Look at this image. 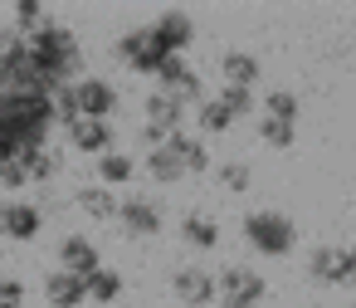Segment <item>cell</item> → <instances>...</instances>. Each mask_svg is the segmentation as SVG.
Returning <instances> with one entry per match:
<instances>
[{
  "label": "cell",
  "instance_id": "4fadbf2b",
  "mask_svg": "<svg viewBox=\"0 0 356 308\" xmlns=\"http://www.w3.org/2000/svg\"><path fill=\"white\" fill-rule=\"evenodd\" d=\"M176 235H181V245L186 249H195V254H210V249H220V220L210 215V210H186L181 220H176Z\"/></svg>",
  "mask_w": 356,
  "mask_h": 308
},
{
  "label": "cell",
  "instance_id": "44dd1931",
  "mask_svg": "<svg viewBox=\"0 0 356 308\" xmlns=\"http://www.w3.org/2000/svg\"><path fill=\"white\" fill-rule=\"evenodd\" d=\"M74 206L93 220V225H113V215H118V191H108V186H79L74 191Z\"/></svg>",
  "mask_w": 356,
  "mask_h": 308
},
{
  "label": "cell",
  "instance_id": "f546056e",
  "mask_svg": "<svg viewBox=\"0 0 356 308\" xmlns=\"http://www.w3.org/2000/svg\"><path fill=\"white\" fill-rule=\"evenodd\" d=\"M25 303H30V288H25V279L0 269V308H25Z\"/></svg>",
  "mask_w": 356,
  "mask_h": 308
},
{
  "label": "cell",
  "instance_id": "30bf717a",
  "mask_svg": "<svg viewBox=\"0 0 356 308\" xmlns=\"http://www.w3.org/2000/svg\"><path fill=\"white\" fill-rule=\"evenodd\" d=\"M171 293H176V303H186V308H215V303H220L215 274H210L205 264H176V269H171Z\"/></svg>",
  "mask_w": 356,
  "mask_h": 308
},
{
  "label": "cell",
  "instance_id": "1f68e13d",
  "mask_svg": "<svg viewBox=\"0 0 356 308\" xmlns=\"http://www.w3.org/2000/svg\"><path fill=\"white\" fill-rule=\"evenodd\" d=\"M351 308H356V303H351Z\"/></svg>",
  "mask_w": 356,
  "mask_h": 308
},
{
  "label": "cell",
  "instance_id": "603a6c76",
  "mask_svg": "<svg viewBox=\"0 0 356 308\" xmlns=\"http://www.w3.org/2000/svg\"><path fill=\"white\" fill-rule=\"evenodd\" d=\"M49 20H54V10L44 6V0H15V6H10V35H20V40H30Z\"/></svg>",
  "mask_w": 356,
  "mask_h": 308
},
{
  "label": "cell",
  "instance_id": "9c48e42d",
  "mask_svg": "<svg viewBox=\"0 0 356 308\" xmlns=\"http://www.w3.org/2000/svg\"><path fill=\"white\" fill-rule=\"evenodd\" d=\"M147 35H152V45L171 59V54H181L186 59V49L195 45V20L186 15V10H156L152 20H147Z\"/></svg>",
  "mask_w": 356,
  "mask_h": 308
},
{
  "label": "cell",
  "instance_id": "5bb4252c",
  "mask_svg": "<svg viewBox=\"0 0 356 308\" xmlns=\"http://www.w3.org/2000/svg\"><path fill=\"white\" fill-rule=\"evenodd\" d=\"M166 152L181 162V171L186 176H205L210 167H215V157H210V147H205V137H195L191 128H181V132H171L166 137Z\"/></svg>",
  "mask_w": 356,
  "mask_h": 308
},
{
  "label": "cell",
  "instance_id": "3957f363",
  "mask_svg": "<svg viewBox=\"0 0 356 308\" xmlns=\"http://www.w3.org/2000/svg\"><path fill=\"white\" fill-rule=\"evenodd\" d=\"M113 225L127 235V240H156L166 230V206L152 196V191H132V196H118V215Z\"/></svg>",
  "mask_w": 356,
  "mask_h": 308
},
{
  "label": "cell",
  "instance_id": "4dcf8cb0",
  "mask_svg": "<svg viewBox=\"0 0 356 308\" xmlns=\"http://www.w3.org/2000/svg\"><path fill=\"white\" fill-rule=\"evenodd\" d=\"M215 308H234V303H215Z\"/></svg>",
  "mask_w": 356,
  "mask_h": 308
},
{
  "label": "cell",
  "instance_id": "d4e9b609",
  "mask_svg": "<svg viewBox=\"0 0 356 308\" xmlns=\"http://www.w3.org/2000/svg\"><path fill=\"white\" fill-rule=\"evenodd\" d=\"M191 123H195V137H225V132L234 128V118H229L215 98H205V103L191 113Z\"/></svg>",
  "mask_w": 356,
  "mask_h": 308
},
{
  "label": "cell",
  "instance_id": "52a82bcc",
  "mask_svg": "<svg viewBox=\"0 0 356 308\" xmlns=\"http://www.w3.org/2000/svg\"><path fill=\"white\" fill-rule=\"evenodd\" d=\"M113 59L127 69V74H142V79H152L156 69H161V49L152 45V35H147V25H132V30H122L118 40H113Z\"/></svg>",
  "mask_w": 356,
  "mask_h": 308
},
{
  "label": "cell",
  "instance_id": "83f0119b",
  "mask_svg": "<svg viewBox=\"0 0 356 308\" xmlns=\"http://www.w3.org/2000/svg\"><path fill=\"white\" fill-rule=\"evenodd\" d=\"M259 142H264V147H273V152H288V147H298V123L259 118Z\"/></svg>",
  "mask_w": 356,
  "mask_h": 308
},
{
  "label": "cell",
  "instance_id": "e0dca14e",
  "mask_svg": "<svg viewBox=\"0 0 356 308\" xmlns=\"http://www.w3.org/2000/svg\"><path fill=\"white\" fill-rule=\"evenodd\" d=\"M220 79H225L229 88H254V84L264 79V64H259V54H249V49H225V54H220Z\"/></svg>",
  "mask_w": 356,
  "mask_h": 308
},
{
  "label": "cell",
  "instance_id": "4316f807",
  "mask_svg": "<svg viewBox=\"0 0 356 308\" xmlns=\"http://www.w3.org/2000/svg\"><path fill=\"white\" fill-rule=\"evenodd\" d=\"M215 103L239 123V118H254L259 113V93L254 88H229V84H220V93H215Z\"/></svg>",
  "mask_w": 356,
  "mask_h": 308
},
{
  "label": "cell",
  "instance_id": "ba28073f",
  "mask_svg": "<svg viewBox=\"0 0 356 308\" xmlns=\"http://www.w3.org/2000/svg\"><path fill=\"white\" fill-rule=\"evenodd\" d=\"M98 264H103V249H98V240H93L88 230H64V235H59V245H54V269H64V274H74V279H88Z\"/></svg>",
  "mask_w": 356,
  "mask_h": 308
},
{
  "label": "cell",
  "instance_id": "2e32d148",
  "mask_svg": "<svg viewBox=\"0 0 356 308\" xmlns=\"http://www.w3.org/2000/svg\"><path fill=\"white\" fill-rule=\"evenodd\" d=\"M127 293V274L118 269V264H98L88 279H83V298L93 303V308H108V303H118Z\"/></svg>",
  "mask_w": 356,
  "mask_h": 308
},
{
  "label": "cell",
  "instance_id": "ac0fdd59",
  "mask_svg": "<svg viewBox=\"0 0 356 308\" xmlns=\"http://www.w3.org/2000/svg\"><path fill=\"white\" fill-rule=\"evenodd\" d=\"M186 118H191V113H186V108H176V103H171L166 93H156V88L142 98V123H147V128H161L166 137H171V132H181V128H186Z\"/></svg>",
  "mask_w": 356,
  "mask_h": 308
},
{
  "label": "cell",
  "instance_id": "484cf974",
  "mask_svg": "<svg viewBox=\"0 0 356 308\" xmlns=\"http://www.w3.org/2000/svg\"><path fill=\"white\" fill-rule=\"evenodd\" d=\"M210 171H215L220 191H229V196H244V191L254 186V167H249L244 157H229V162H220V167H210Z\"/></svg>",
  "mask_w": 356,
  "mask_h": 308
},
{
  "label": "cell",
  "instance_id": "7a4b0ae2",
  "mask_svg": "<svg viewBox=\"0 0 356 308\" xmlns=\"http://www.w3.org/2000/svg\"><path fill=\"white\" fill-rule=\"evenodd\" d=\"M239 240L259 259H288L298 249V220L283 215V210H249L239 220Z\"/></svg>",
  "mask_w": 356,
  "mask_h": 308
},
{
  "label": "cell",
  "instance_id": "f1b7e54d",
  "mask_svg": "<svg viewBox=\"0 0 356 308\" xmlns=\"http://www.w3.org/2000/svg\"><path fill=\"white\" fill-rule=\"evenodd\" d=\"M30 191V176H25V162L10 157V162H0V196H20Z\"/></svg>",
  "mask_w": 356,
  "mask_h": 308
},
{
  "label": "cell",
  "instance_id": "6da1fadb",
  "mask_svg": "<svg viewBox=\"0 0 356 308\" xmlns=\"http://www.w3.org/2000/svg\"><path fill=\"white\" fill-rule=\"evenodd\" d=\"M25 49H30L44 88H64V84H79L83 79V40L64 20H49L44 30H35L25 40Z\"/></svg>",
  "mask_w": 356,
  "mask_h": 308
},
{
  "label": "cell",
  "instance_id": "5b68a950",
  "mask_svg": "<svg viewBox=\"0 0 356 308\" xmlns=\"http://www.w3.org/2000/svg\"><path fill=\"white\" fill-rule=\"evenodd\" d=\"M40 230H44V210H40V201L0 196V240H10V245H35Z\"/></svg>",
  "mask_w": 356,
  "mask_h": 308
},
{
  "label": "cell",
  "instance_id": "ffe728a7",
  "mask_svg": "<svg viewBox=\"0 0 356 308\" xmlns=\"http://www.w3.org/2000/svg\"><path fill=\"white\" fill-rule=\"evenodd\" d=\"M25 162V176H30V186H54L59 176H64V152L59 147H35V152H25L20 157Z\"/></svg>",
  "mask_w": 356,
  "mask_h": 308
},
{
  "label": "cell",
  "instance_id": "9a60e30c",
  "mask_svg": "<svg viewBox=\"0 0 356 308\" xmlns=\"http://www.w3.org/2000/svg\"><path fill=\"white\" fill-rule=\"evenodd\" d=\"M93 176H98V186H108V191L132 186V181H137V157H132L127 147H113V152L93 157Z\"/></svg>",
  "mask_w": 356,
  "mask_h": 308
},
{
  "label": "cell",
  "instance_id": "8fae6325",
  "mask_svg": "<svg viewBox=\"0 0 356 308\" xmlns=\"http://www.w3.org/2000/svg\"><path fill=\"white\" fill-rule=\"evenodd\" d=\"M64 137H69V147H74L79 157H103V152L118 147V128H113V123H93V118H74V123L64 128Z\"/></svg>",
  "mask_w": 356,
  "mask_h": 308
},
{
  "label": "cell",
  "instance_id": "277c9868",
  "mask_svg": "<svg viewBox=\"0 0 356 308\" xmlns=\"http://www.w3.org/2000/svg\"><path fill=\"white\" fill-rule=\"evenodd\" d=\"M215 288H220V303H234V308H264L268 298V279L254 264H225L215 274Z\"/></svg>",
  "mask_w": 356,
  "mask_h": 308
},
{
  "label": "cell",
  "instance_id": "7c38bea8",
  "mask_svg": "<svg viewBox=\"0 0 356 308\" xmlns=\"http://www.w3.org/2000/svg\"><path fill=\"white\" fill-rule=\"evenodd\" d=\"M307 279L322 288H346L351 269H346V245H317L307 249Z\"/></svg>",
  "mask_w": 356,
  "mask_h": 308
},
{
  "label": "cell",
  "instance_id": "d6986e66",
  "mask_svg": "<svg viewBox=\"0 0 356 308\" xmlns=\"http://www.w3.org/2000/svg\"><path fill=\"white\" fill-rule=\"evenodd\" d=\"M40 288H44V303H49V308H88L83 279H74V274H64V269H49Z\"/></svg>",
  "mask_w": 356,
  "mask_h": 308
},
{
  "label": "cell",
  "instance_id": "8992f818",
  "mask_svg": "<svg viewBox=\"0 0 356 308\" xmlns=\"http://www.w3.org/2000/svg\"><path fill=\"white\" fill-rule=\"evenodd\" d=\"M69 88H74V108H79V118L113 123V113L122 108L118 84H113V79H103V74H83V79H79V84H69Z\"/></svg>",
  "mask_w": 356,
  "mask_h": 308
},
{
  "label": "cell",
  "instance_id": "cb8c5ba5",
  "mask_svg": "<svg viewBox=\"0 0 356 308\" xmlns=\"http://www.w3.org/2000/svg\"><path fill=\"white\" fill-rule=\"evenodd\" d=\"M259 118H278V123H298L302 118V98L293 88H268L259 98Z\"/></svg>",
  "mask_w": 356,
  "mask_h": 308
},
{
  "label": "cell",
  "instance_id": "7402d4cb",
  "mask_svg": "<svg viewBox=\"0 0 356 308\" xmlns=\"http://www.w3.org/2000/svg\"><path fill=\"white\" fill-rule=\"evenodd\" d=\"M137 171H147V181H152V186H181V181H186L181 162H176L166 147H152V152L137 162Z\"/></svg>",
  "mask_w": 356,
  "mask_h": 308
}]
</instances>
